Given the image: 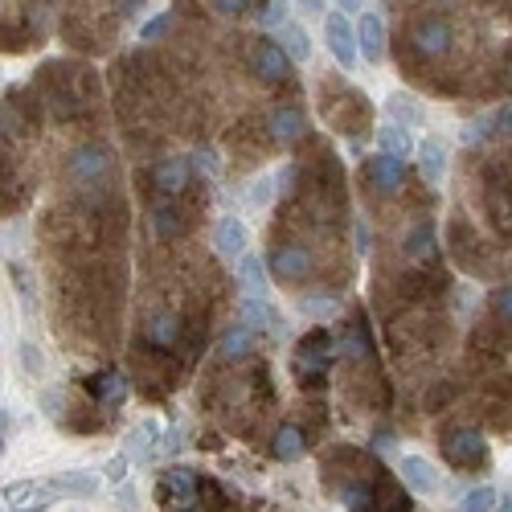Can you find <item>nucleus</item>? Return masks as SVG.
Here are the masks:
<instances>
[{"mask_svg":"<svg viewBox=\"0 0 512 512\" xmlns=\"http://www.w3.org/2000/svg\"><path fill=\"white\" fill-rule=\"evenodd\" d=\"M332 353H336V340L328 328H312L304 336L300 353H295V381L308 390L328 386V369H332Z\"/></svg>","mask_w":512,"mask_h":512,"instance_id":"nucleus-1","label":"nucleus"},{"mask_svg":"<svg viewBox=\"0 0 512 512\" xmlns=\"http://www.w3.org/2000/svg\"><path fill=\"white\" fill-rule=\"evenodd\" d=\"M451 46H455V29H451V21H447L443 13H426V17H418V21L410 25V50H414L418 58L443 62V58L451 54Z\"/></svg>","mask_w":512,"mask_h":512,"instance_id":"nucleus-2","label":"nucleus"},{"mask_svg":"<svg viewBox=\"0 0 512 512\" xmlns=\"http://www.w3.org/2000/svg\"><path fill=\"white\" fill-rule=\"evenodd\" d=\"M443 459L459 472H472V467H484L488 463V439L476 431V426H451L443 435Z\"/></svg>","mask_w":512,"mask_h":512,"instance_id":"nucleus-3","label":"nucleus"},{"mask_svg":"<svg viewBox=\"0 0 512 512\" xmlns=\"http://www.w3.org/2000/svg\"><path fill=\"white\" fill-rule=\"evenodd\" d=\"M484 209L500 234L512 238V177H508V164H492L488 168V181H484Z\"/></svg>","mask_w":512,"mask_h":512,"instance_id":"nucleus-4","label":"nucleus"},{"mask_svg":"<svg viewBox=\"0 0 512 512\" xmlns=\"http://www.w3.org/2000/svg\"><path fill=\"white\" fill-rule=\"evenodd\" d=\"M324 46L336 58V66H345V70H353L361 62V41H357V29H353L349 13H340V9L324 13Z\"/></svg>","mask_w":512,"mask_h":512,"instance_id":"nucleus-5","label":"nucleus"},{"mask_svg":"<svg viewBox=\"0 0 512 512\" xmlns=\"http://www.w3.org/2000/svg\"><path fill=\"white\" fill-rule=\"evenodd\" d=\"M111 168H115V156H111V148H103V144H78V148L70 152V160H66V173H70L78 185H99V181H107Z\"/></svg>","mask_w":512,"mask_h":512,"instance_id":"nucleus-6","label":"nucleus"},{"mask_svg":"<svg viewBox=\"0 0 512 512\" xmlns=\"http://www.w3.org/2000/svg\"><path fill=\"white\" fill-rule=\"evenodd\" d=\"M267 267H271V275H275L279 283H300V279L312 275V254H308V246H300V242H279V246L267 254Z\"/></svg>","mask_w":512,"mask_h":512,"instance_id":"nucleus-7","label":"nucleus"},{"mask_svg":"<svg viewBox=\"0 0 512 512\" xmlns=\"http://www.w3.org/2000/svg\"><path fill=\"white\" fill-rule=\"evenodd\" d=\"M291 62L295 58L287 54L283 41H259V46H254V58H250V70H254V78H259V82L279 87V82L291 78Z\"/></svg>","mask_w":512,"mask_h":512,"instance_id":"nucleus-8","label":"nucleus"},{"mask_svg":"<svg viewBox=\"0 0 512 512\" xmlns=\"http://www.w3.org/2000/svg\"><path fill=\"white\" fill-rule=\"evenodd\" d=\"M304 132H308V111L304 107H295V103L271 107V115H267V140L271 144L287 148L295 140H304Z\"/></svg>","mask_w":512,"mask_h":512,"instance_id":"nucleus-9","label":"nucleus"},{"mask_svg":"<svg viewBox=\"0 0 512 512\" xmlns=\"http://www.w3.org/2000/svg\"><path fill=\"white\" fill-rule=\"evenodd\" d=\"M365 185L373 189V193H398L402 185H406V160H398V156H390V152H377V156H369L365 160Z\"/></svg>","mask_w":512,"mask_h":512,"instance_id":"nucleus-10","label":"nucleus"},{"mask_svg":"<svg viewBox=\"0 0 512 512\" xmlns=\"http://www.w3.org/2000/svg\"><path fill=\"white\" fill-rule=\"evenodd\" d=\"M156 500H160V504L173 500L177 508H193V504L201 500V480L189 472V467H168L164 480H160V488H156Z\"/></svg>","mask_w":512,"mask_h":512,"instance_id":"nucleus-11","label":"nucleus"},{"mask_svg":"<svg viewBox=\"0 0 512 512\" xmlns=\"http://www.w3.org/2000/svg\"><path fill=\"white\" fill-rule=\"evenodd\" d=\"M357 41H361V58L369 66H381L390 54V33H386V17L381 13H361V25H357Z\"/></svg>","mask_w":512,"mask_h":512,"instance_id":"nucleus-12","label":"nucleus"},{"mask_svg":"<svg viewBox=\"0 0 512 512\" xmlns=\"http://www.w3.org/2000/svg\"><path fill=\"white\" fill-rule=\"evenodd\" d=\"M398 480H402L414 496H435V492L443 488L435 463L422 459V455H402V459H398Z\"/></svg>","mask_w":512,"mask_h":512,"instance_id":"nucleus-13","label":"nucleus"},{"mask_svg":"<svg viewBox=\"0 0 512 512\" xmlns=\"http://www.w3.org/2000/svg\"><path fill=\"white\" fill-rule=\"evenodd\" d=\"M189 181H193V160H185V156L160 160V164L152 168V185H156L160 197H181V193L189 189Z\"/></svg>","mask_w":512,"mask_h":512,"instance_id":"nucleus-14","label":"nucleus"},{"mask_svg":"<svg viewBox=\"0 0 512 512\" xmlns=\"http://www.w3.org/2000/svg\"><path fill=\"white\" fill-rule=\"evenodd\" d=\"M87 398H91L95 406H123V398H127L123 373H119V369H99V373H91V377H87Z\"/></svg>","mask_w":512,"mask_h":512,"instance_id":"nucleus-15","label":"nucleus"},{"mask_svg":"<svg viewBox=\"0 0 512 512\" xmlns=\"http://www.w3.org/2000/svg\"><path fill=\"white\" fill-rule=\"evenodd\" d=\"M418 177L431 181V185H439L447 177V144L439 136L418 140Z\"/></svg>","mask_w":512,"mask_h":512,"instance_id":"nucleus-16","label":"nucleus"},{"mask_svg":"<svg viewBox=\"0 0 512 512\" xmlns=\"http://www.w3.org/2000/svg\"><path fill=\"white\" fill-rule=\"evenodd\" d=\"M304 451H308V435H304V426L283 422L279 431H275V439H271V455H275L279 463H295Z\"/></svg>","mask_w":512,"mask_h":512,"instance_id":"nucleus-17","label":"nucleus"},{"mask_svg":"<svg viewBox=\"0 0 512 512\" xmlns=\"http://www.w3.org/2000/svg\"><path fill=\"white\" fill-rule=\"evenodd\" d=\"M246 242H250L246 222H238V218H222V222H218V234H213V246H218L222 259H238V254H246Z\"/></svg>","mask_w":512,"mask_h":512,"instance_id":"nucleus-18","label":"nucleus"},{"mask_svg":"<svg viewBox=\"0 0 512 512\" xmlns=\"http://www.w3.org/2000/svg\"><path fill=\"white\" fill-rule=\"evenodd\" d=\"M435 250H439V238H435V222H418L406 242H402V254L410 263H426V259H435Z\"/></svg>","mask_w":512,"mask_h":512,"instance_id":"nucleus-19","label":"nucleus"},{"mask_svg":"<svg viewBox=\"0 0 512 512\" xmlns=\"http://www.w3.org/2000/svg\"><path fill=\"white\" fill-rule=\"evenodd\" d=\"M377 152H390V156H398V160H406L410 152H418L414 140H410V127L398 123V119L381 123V127H377Z\"/></svg>","mask_w":512,"mask_h":512,"instance_id":"nucleus-20","label":"nucleus"},{"mask_svg":"<svg viewBox=\"0 0 512 512\" xmlns=\"http://www.w3.org/2000/svg\"><path fill=\"white\" fill-rule=\"evenodd\" d=\"M271 267H267V259H259V254H242L238 259V287H242V295H267V275Z\"/></svg>","mask_w":512,"mask_h":512,"instance_id":"nucleus-21","label":"nucleus"},{"mask_svg":"<svg viewBox=\"0 0 512 512\" xmlns=\"http://www.w3.org/2000/svg\"><path fill=\"white\" fill-rule=\"evenodd\" d=\"M148 340H152V349H177V345H181V316H177V312L152 316Z\"/></svg>","mask_w":512,"mask_h":512,"instance_id":"nucleus-22","label":"nucleus"},{"mask_svg":"<svg viewBox=\"0 0 512 512\" xmlns=\"http://www.w3.org/2000/svg\"><path fill=\"white\" fill-rule=\"evenodd\" d=\"M156 435H160V426H156L152 418H144L140 426H132V435L123 439V451L132 455V459H152V455H156V447H160V443H156Z\"/></svg>","mask_w":512,"mask_h":512,"instance_id":"nucleus-23","label":"nucleus"},{"mask_svg":"<svg viewBox=\"0 0 512 512\" xmlns=\"http://www.w3.org/2000/svg\"><path fill=\"white\" fill-rule=\"evenodd\" d=\"M242 308V324H250V328H279V312H275V304H267V295H246V300L238 304Z\"/></svg>","mask_w":512,"mask_h":512,"instance_id":"nucleus-24","label":"nucleus"},{"mask_svg":"<svg viewBox=\"0 0 512 512\" xmlns=\"http://www.w3.org/2000/svg\"><path fill=\"white\" fill-rule=\"evenodd\" d=\"M254 336H259V328H250V324L230 328V332L222 336V345H218V357H222V361H238V357H246V353L254 349Z\"/></svg>","mask_w":512,"mask_h":512,"instance_id":"nucleus-25","label":"nucleus"},{"mask_svg":"<svg viewBox=\"0 0 512 512\" xmlns=\"http://www.w3.org/2000/svg\"><path fill=\"white\" fill-rule=\"evenodd\" d=\"M54 496H99V476L91 472H66L50 484Z\"/></svg>","mask_w":512,"mask_h":512,"instance_id":"nucleus-26","label":"nucleus"},{"mask_svg":"<svg viewBox=\"0 0 512 512\" xmlns=\"http://www.w3.org/2000/svg\"><path fill=\"white\" fill-rule=\"evenodd\" d=\"M152 218H156V234H160L164 242L185 234V218H181V209H177V197H164V205L152 209Z\"/></svg>","mask_w":512,"mask_h":512,"instance_id":"nucleus-27","label":"nucleus"},{"mask_svg":"<svg viewBox=\"0 0 512 512\" xmlns=\"http://www.w3.org/2000/svg\"><path fill=\"white\" fill-rule=\"evenodd\" d=\"M279 33H283V46H287V54H291L295 62H308V58H312V37H308V29H300V25L287 21Z\"/></svg>","mask_w":512,"mask_h":512,"instance_id":"nucleus-28","label":"nucleus"},{"mask_svg":"<svg viewBox=\"0 0 512 512\" xmlns=\"http://www.w3.org/2000/svg\"><path fill=\"white\" fill-rule=\"evenodd\" d=\"M373 496H377V508H410V496L394 484V476H377L373 480Z\"/></svg>","mask_w":512,"mask_h":512,"instance_id":"nucleus-29","label":"nucleus"},{"mask_svg":"<svg viewBox=\"0 0 512 512\" xmlns=\"http://www.w3.org/2000/svg\"><path fill=\"white\" fill-rule=\"evenodd\" d=\"M386 107H390V115H394L398 123H406V127H418V123H422V107H418V99H410V95H394Z\"/></svg>","mask_w":512,"mask_h":512,"instance_id":"nucleus-30","label":"nucleus"},{"mask_svg":"<svg viewBox=\"0 0 512 512\" xmlns=\"http://www.w3.org/2000/svg\"><path fill=\"white\" fill-rule=\"evenodd\" d=\"M459 508L463 512H488V508H500V496H496V488H472V492H463Z\"/></svg>","mask_w":512,"mask_h":512,"instance_id":"nucleus-31","label":"nucleus"},{"mask_svg":"<svg viewBox=\"0 0 512 512\" xmlns=\"http://www.w3.org/2000/svg\"><path fill=\"white\" fill-rule=\"evenodd\" d=\"M496 132L492 127V115H484V119H472V123H463V132H459V140L467 144V148H480L488 136Z\"/></svg>","mask_w":512,"mask_h":512,"instance_id":"nucleus-32","label":"nucleus"},{"mask_svg":"<svg viewBox=\"0 0 512 512\" xmlns=\"http://www.w3.org/2000/svg\"><path fill=\"white\" fill-rule=\"evenodd\" d=\"M259 25L279 33L287 25V0H263V9H259Z\"/></svg>","mask_w":512,"mask_h":512,"instance_id":"nucleus-33","label":"nucleus"},{"mask_svg":"<svg viewBox=\"0 0 512 512\" xmlns=\"http://www.w3.org/2000/svg\"><path fill=\"white\" fill-rule=\"evenodd\" d=\"M173 25H177L173 9H168V13H156L152 21H144V25H140V41H160L164 33H173Z\"/></svg>","mask_w":512,"mask_h":512,"instance_id":"nucleus-34","label":"nucleus"},{"mask_svg":"<svg viewBox=\"0 0 512 512\" xmlns=\"http://www.w3.org/2000/svg\"><path fill=\"white\" fill-rule=\"evenodd\" d=\"M340 500H345V508H377V496L369 484H349L340 488Z\"/></svg>","mask_w":512,"mask_h":512,"instance_id":"nucleus-35","label":"nucleus"},{"mask_svg":"<svg viewBox=\"0 0 512 512\" xmlns=\"http://www.w3.org/2000/svg\"><path fill=\"white\" fill-rule=\"evenodd\" d=\"M488 308H492L496 320L512 324V283H504V287H496V291L488 295Z\"/></svg>","mask_w":512,"mask_h":512,"instance_id":"nucleus-36","label":"nucleus"},{"mask_svg":"<svg viewBox=\"0 0 512 512\" xmlns=\"http://www.w3.org/2000/svg\"><path fill=\"white\" fill-rule=\"evenodd\" d=\"M21 369H25L29 377H41V373H46V353H41L33 340H21Z\"/></svg>","mask_w":512,"mask_h":512,"instance_id":"nucleus-37","label":"nucleus"},{"mask_svg":"<svg viewBox=\"0 0 512 512\" xmlns=\"http://www.w3.org/2000/svg\"><path fill=\"white\" fill-rule=\"evenodd\" d=\"M29 496H33V484H29V480H17V484H9L5 492H0L5 508H25V504H29Z\"/></svg>","mask_w":512,"mask_h":512,"instance_id":"nucleus-38","label":"nucleus"},{"mask_svg":"<svg viewBox=\"0 0 512 512\" xmlns=\"http://www.w3.org/2000/svg\"><path fill=\"white\" fill-rule=\"evenodd\" d=\"M127 467H132V455H111L107 459V467H103V472H107V484H127Z\"/></svg>","mask_w":512,"mask_h":512,"instance_id":"nucleus-39","label":"nucleus"},{"mask_svg":"<svg viewBox=\"0 0 512 512\" xmlns=\"http://www.w3.org/2000/svg\"><path fill=\"white\" fill-rule=\"evenodd\" d=\"M279 189H283V177H279V173H275V177H259V185H254V193H250V197H254V205H267Z\"/></svg>","mask_w":512,"mask_h":512,"instance_id":"nucleus-40","label":"nucleus"},{"mask_svg":"<svg viewBox=\"0 0 512 512\" xmlns=\"http://www.w3.org/2000/svg\"><path fill=\"white\" fill-rule=\"evenodd\" d=\"M213 13L226 17V21H238L250 13V0H213Z\"/></svg>","mask_w":512,"mask_h":512,"instance_id":"nucleus-41","label":"nucleus"},{"mask_svg":"<svg viewBox=\"0 0 512 512\" xmlns=\"http://www.w3.org/2000/svg\"><path fill=\"white\" fill-rule=\"evenodd\" d=\"M492 127H496V136H508L512 140V103H500L492 111Z\"/></svg>","mask_w":512,"mask_h":512,"instance_id":"nucleus-42","label":"nucleus"},{"mask_svg":"<svg viewBox=\"0 0 512 512\" xmlns=\"http://www.w3.org/2000/svg\"><path fill=\"white\" fill-rule=\"evenodd\" d=\"M300 308H304L308 316H328V312H336V304H332V300H324V295H304Z\"/></svg>","mask_w":512,"mask_h":512,"instance_id":"nucleus-43","label":"nucleus"},{"mask_svg":"<svg viewBox=\"0 0 512 512\" xmlns=\"http://www.w3.org/2000/svg\"><path fill=\"white\" fill-rule=\"evenodd\" d=\"M9 271H13V283H17V291L25 295V304H33V283H29V275H25V267H21V263H13Z\"/></svg>","mask_w":512,"mask_h":512,"instance_id":"nucleus-44","label":"nucleus"},{"mask_svg":"<svg viewBox=\"0 0 512 512\" xmlns=\"http://www.w3.org/2000/svg\"><path fill=\"white\" fill-rule=\"evenodd\" d=\"M193 164H197V168H205V173H209V177H218V156H213L209 148H197Z\"/></svg>","mask_w":512,"mask_h":512,"instance_id":"nucleus-45","label":"nucleus"},{"mask_svg":"<svg viewBox=\"0 0 512 512\" xmlns=\"http://www.w3.org/2000/svg\"><path fill=\"white\" fill-rule=\"evenodd\" d=\"M451 394H455L451 386H439V390H431V394H426V410H443V402H447Z\"/></svg>","mask_w":512,"mask_h":512,"instance_id":"nucleus-46","label":"nucleus"},{"mask_svg":"<svg viewBox=\"0 0 512 512\" xmlns=\"http://www.w3.org/2000/svg\"><path fill=\"white\" fill-rule=\"evenodd\" d=\"M324 5H328V0H300L304 17H324Z\"/></svg>","mask_w":512,"mask_h":512,"instance_id":"nucleus-47","label":"nucleus"},{"mask_svg":"<svg viewBox=\"0 0 512 512\" xmlns=\"http://www.w3.org/2000/svg\"><path fill=\"white\" fill-rule=\"evenodd\" d=\"M369 242H373V238H369V226L357 222V254H369Z\"/></svg>","mask_w":512,"mask_h":512,"instance_id":"nucleus-48","label":"nucleus"},{"mask_svg":"<svg viewBox=\"0 0 512 512\" xmlns=\"http://www.w3.org/2000/svg\"><path fill=\"white\" fill-rule=\"evenodd\" d=\"M140 5H144V0H119V5H115V9H119L123 17H132V13L140 9Z\"/></svg>","mask_w":512,"mask_h":512,"instance_id":"nucleus-49","label":"nucleus"},{"mask_svg":"<svg viewBox=\"0 0 512 512\" xmlns=\"http://www.w3.org/2000/svg\"><path fill=\"white\" fill-rule=\"evenodd\" d=\"M361 5H365V0H336L340 13H361Z\"/></svg>","mask_w":512,"mask_h":512,"instance_id":"nucleus-50","label":"nucleus"},{"mask_svg":"<svg viewBox=\"0 0 512 512\" xmlns=\"http://www.w3.org/2000/svg\"><path fill=\"white\" fill-rule=\"evenodd\" d=\"M13 435H17V422H13V414H9V410H5V443H9V439H13Z\"/></svg>","mask_w":512,"mask_h":512,"instance_id":"nucleus-51","label":"nucleus"},{"mask_svg":"<svg viewBox=\"0 0 512 512\" xmlns=\"http://www.w3.org/2000/svg\"><path fill=\"white\" fill-rule=\"evenodd\" d=\"M500 508H504V512H512V492H504V496H500Z\"/></svg>","mask_w":512,"mask_h":512,"instance_id":"nucleus-52","label":"nucleus"}]
</instances>
